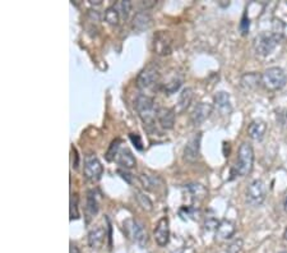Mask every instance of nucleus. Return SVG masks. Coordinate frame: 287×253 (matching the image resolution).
I'll return each mask as SVG.
<instances>
[{"label": "nucleus", "mask_w": 287, "mask_h": 253, "mask_svg": "<svg viewBox=\"0 0 287 253\" xmlns=\"http://www.w3.org/2000/svg\"><path fill=\"white\" fill-rule=\"evenodd\" d=\"M254 165V150L249 142H243L239 147L238 161L234 167V174L239 177H246L251 173Z\"/></svg>", "instance_id": "f257e3e1"}, {"label": "nucleus", "mask_w": 287, "mask_h": 253, "mask_svg": "<svg viewBox=\"0 0 287 253\" xmlns=\"http://www.w3.org/2000/svg\"><path fill=\"white\" fill-rule=\"evenodd\" d=\"M137 200H138V204L141 205L144 210H147V211H151V210L153 209L151 200L147 196H144L143 193H141V192H137Z\"/></svg>", "instance_id": "bb28decb"}, {"label": "nucleus", "mask_w": 287, "mask_h": 253, "mask_svg": "<svg viewBox=\"0 0 287 253\" xmlns=\"http://www.w3.org/2000/svg\"><path fill=\"white\" fill-rule=\"evenodd\" d=\"M267 132V124L264 120L256 119L249 124L248 127V134L251 139L254 141H262Z\"/></svg>", "instance_id": "f3484780"}, {"label": "nucleus", "mask_w": 287, "mask_h": 253, "mask_svg": "<svg viewBox=\"0 0 287 253\" xmlns=\"http://www.w3.org/2000/svg\"><path fill=\"white\" fill-rule=\"evenodd\" d=\"M77 206H78V196H77V194H72V197H71V220L78 219L79 217Z\"/></svg>", "instance_id": "c85d7f7f"}, {"label": "nucleus", "mask_w": 287, "mask_h": 253, "mask_svg": "<svg viewBox=\"0 0 287 253\" xmlns=\"http://www.w3.org/2000/svg\"><path fill=\"white\" fill-rule=\"evenodd\" d=\"M120 144H121L120 139H116V141H114L111 144V147H110V150L107 151V155H106V159L109 160V161H112V160H115V156H116L119 149L121 147Z\"/></svg>", "instance_id": "cd10ccee"}, {"label": "nucleus", "mask_w": 287, "mask_h": 253, "mask_svg": "<svg viewBox=\"0 0 287 253\" xmlns=\"http://www.w3.org/2000/svg\"><path fill=\"white\" fill-rule=\"evenodd\" d=\"M281 253H287V250H283V252H281Z\"/></svg>", "instance_id": "58836bf2"}, {"label": "nucleus", "mask_w": 287, "mask_h": 253, "mask_svg": "<svg viewBox=\"0 0 287 253\" xmlns=\"http://www.w3.org/2000/svg\"><path fill=\"white\" fill-rule=\"evenodd\" d=\"M114 161H116L120 166L125 167V169H133V167L137 165L136 157H134V155L132 154L131 150L126 149V147L125 149H123V147L119 149Z\"/></svg>", "instance_id": "dca6fc26"}, {"label": "nucleus", "mask_w": 287, "mask_h": 253, "mask_svg": "<svg viewBox=\"0 0 287 253\" xmlns=\"http://www.w3.org/2000/svg\"><path fill=\"white\" fill-rule=\"evenodd\" d=\"M87 216L91 219L94 215H97L99 212V194L94 189L88 192V196H87V206H86Z\"/></svg>", "instance_id": "4be33fe9"}, {"label": "nucleus", "mask_w": 287, "mask_h": 253, "mask_svg": "<svg viewBox=\"0 0 287 253\" xmlns=\"http://www.w3.org/2000/svg\"><path fill=\"white\" fill-rule=\"evenodd\" d=\"M105 239H106V230L101 227L93 228L88 233V245L92 249H100L104 245Z\"/></svg>", "instance_id": "a211bd4d"}, {"label": "nucleus", "mask_w": 287, "mask_h": 253, "mask_svg": "<svg viewBox=\"0 0 287 253\" xmlns=\"http://www.w3.org/2000/svg\"><path fill=\"white\" fill-rule=\"evenodd\" d=\"M284 211H286V214H287V200L284 201Z\"/></svg>", "instance_id": "e433bc0d"}, {"label": "nucleus", "mask_w": 287, "mask_h": 253, "mask_svg": "<svg viewBox=\"0 0 287 253\" xmlns=\"http://www.w3.org/2000/svg\"><path fill=\"white\" fill-rule=\"evenodd\" d=\"M131 139H132V142H133V144L136 145L137 149L142 150V141H141V137H139L138 134L132 133V134H131Z\"/></svg>", "instance_id": "72a5a7b5"}, {"label": "nucleus", "mask_w": 287, "mask_h": 253, "mask_svg": "<svg viewBox=\"0 0 287 253\" xmlns=\"http://www.w3.org/2000/svg\"><path fill=\"white\" fill-rule=\"evenodd\" d=\"M201 133L194 134V136L189 139L185 149H184V159H185V161L194 162L198 160L199 154H201Z\"/></svg>", "instance_id": "9b49d317"}, {"label": "nucleus", "mask_w": 287, "mask_h": 253, "mask_svg": "<svg viewBox=\"0 0 287 253\" xmlns=\"http://www.w3.org/2000/svg\"><path fill=\"white\" fill-rule=\"evenodd\" d=\"M181 83H183V79H172V81H170L169 83L165 86V90H166L167 94L171 95L175 91H178L179 87L181 86Z\"/></svg>", "instance_id": "c756f323"}, {"label": "nucleus", "mask_w": 287, "mask_h": 253, "mask_svg": "<svg viewBox=\"0 0 287 253\" xmlns=\"http://www.w3.org/2000/svg\"><path fill=\"white\" fill-rule=\"evenodd\" d=\"M136 109L144 124H152L156 120L158 109L152 97L147 95H139L136 100Z\"/></svg>", "instance_id": "f03ea898"}, {"label": "nucleus", "mask_w": 287, "mask_h": 253, "mask_svg": "<svg viewBox=\"0 0 287 253\" xmlns=\"http://www.w3.org/2000/svg\"><path fill=\"white\" fill-rule=\"evenodd\" d=\"M241 87L245 90H256L257 87H259V85L262 83V76H259L256 72L251 73H246L241 77Z\"/></svg>", "instance_id": "412c9836"}, {"label": "nucleus", "mask_w": 287, "mask_h": 253, "mask_svg": "<svg viewBox=\"0 0 287 253\" xmlns=\"http://www.w3.org/2000/svg\"><path fill=\"white\" fill-rule=\"evenodd\" d=\"M219 221H217L214 217H207L206 219V222H204V228H206L208 232H211V230H216L217 227H218Z\"/></svg>", "instance_id": "2f4dec72"}, {"label": "nucleus", "mask_w": 287, "mask_h": 253, "mask_svg": "<svg viewBox=\"0 0 287 253\" xmlns=\"http://www.w3.org/2000/svg\"><path fill=\"white\" fill-rule=\"evenodd\" d=\"M160 83V72L157 69V67L154 66H148L138 74V78H137V86L142 91H146V90H152Z\"/></svg>", "instance_id": "0eeeda50"}, {"label": "nucleus", "mask_w": 287, "mask_h": 253, "mask_svg": "<svg viewBox=\"0 0 287 253\" xmlns=\"http://www.w3.org/2000/svg\"><path fill=\"white\" fill-rule=\"evenodd\" d=\"M115 8L118 9L121 19H128L129 13H131L132 11V3L131 2H128V0H125V2H124V0H120V2H118V3L115 4Z\"/></svg>", "instance_id": "b1692460"}, {"label": "nucleus", "mask_w": 287, "mask_h": 253, "mask_svg": "<svg viewBox=\"0 0 287 253\" xmlns=\"http://www.w3.org/2000/svg\"><path fill=\"white\" fill-rule=\"evenodd\" d=\"M171 37L167 31H158L153 35V50L158 55H169L171 52Z\"/></svg>", "instance_id": "9d476101"}, {"label": "nucleus", "mask_w": 287, "mask_h": 253, "mask_svg": "<svg viewBox=\"0 0 287 253\" xmlns=\"http://www.w3.org/2000/svg\"><path fill=\"white\" fill-rule=\"evenodd\" d=\"M179 214H180V216L183 217V219H185V216H186V217H192V219L196 220V219H198L199 211L194 209V207L188 206V207H183V209H180Z\"/></svg>", "instance_id": "a878e982"}, {"label": "nucleus", "mask_w": 287, "mask_h": 253, "mask_svg": "<svg viewBox=\"0 0 287 253\" xmlns=\"http://www.w3.org/2000/svg\"><path fill=\"white\" fill-rule=\"evenodd\" d=\"M249 27H250V21H249L248 16L246 14H244L243 18H241V22H240V31L243 35H246L249 32Z\"/></svg>", "instance_id": "473e14b6"}, {"label": "nucleus", "mask_w": 287, "mask_h": 253, "mask_svg": "<svg viewBox=\"0 0 287 253\" xmlns=\"http://www.w3.org/2000/svg\"><path fill=\"white\" fill-rule=\"evenodd\" d=\"M236 233V225L235 222L231 220H222L219 221L218 227L216 229V240L218 242H225L229 240L234 237V234Z\"/></svg>", "instance_id": "f8f14e48"}, {"label": "nucleus", "mask_w": 287, "mask_h": 253, "mask_svg": "<svg viewBox=\"0 0 287 253\" xmlns=\"http://www.w3.org/2000/svg\"><path fill=\"white\" fill-rule=\"evenodd\" d=\"M212 110H213V106L211 104H207V102H199V104H197L193 113H192V122H193V124H202L211 115Z\"/></svg>", "instance_id": "2eb2a0df"}, {"label": "nucleus", "mask_w": 287, "mask_h": 253, "mask_svg": "<svg viewBox=\"0 0 287 253\" xmlns=\"http://www.w3.org/2000/svg\"><path fill=\"white\" fill-rule=\"evenodd\" d=\"M154 240L160 247H166L170 240V220L167 216L161 217L154 228Z\"/></svg>", "instance_id": "1a4fd4ad"}, {"label": "nucleus", "mask_w": 287, "mask_h": 253, "mask_svg": "<svg viewBox=\"0 0 287 253\" xmlns=\"http://www.w3.org/2000/svg\"><path fill=\"white\" fill-rule=\"evenodd\" d=\"M214 109L222 115H229L233 110L230 95L225 91H219L214 95Z\"/></svg>", "instance_id": "4468645a"}, {"label": "nucleus", "mask_w": 287, "mask_h": 253, "mask_svg": "<svg viewBox=\"0 0 287 253\" xmlns=\"http://www.w3.org/2000/svg\"><path fill=\"white\" fill-rule=\"evenodd\" d=\"M149 24H151V17L147 13H138L136 18H134V26H136L137 29H148Z\"/></svg>", "instance_id": "393cba45"}, {"label": "nucleus", "mask_w": 287, "mask_h": 253, "mask_svg": "<svg viewBox=\"0 0 287 253\" xmlns=\"http://www.w3.org/2000/svg\"><path fill=\"white\" fill-rule=\"evenodd\" d=\"M192 99H193V90L190 87H186L181 91V94L179 95L178 104H176L175 113H184L190 105Z\"/></svg>", "instance_id": "aec40b11"}, {"label": "nucleus", "mask_w": 287, "mask_h": 253, "mask_svg": "<svg viewBox=\"0 0 287 253\" xmlns=\"http://www.w3.org/2000/svg\"><path fill=\"white\" fill-rule=\"evenodd\" d=\"M267 197L266 183L261 179H256L246 188V202L250 206L258 207L264 202Z\"/></svg>", "instance_id": "423d86ee"}, {"label": "nucleus", "mask_w": 287, "mask_h": 253, "mask_svg": "<svg viewBox=\"0 0 287 253\" xmlns=\"http://www.w3.org/2000/svg\"><path fill=\"white\" fill-rule=\"evenodd\" d=\"M83 174L86 179L91 180V182H97L101 179L102 174H104V166L94 155H89L84 160Z\"/></svg>", "instance_id": "6e6552de"}, {"label": "nucleus", "mask_w": 287, "mask_h": 253, "mask_svg": "<svg viewBox=\"0 0 287 253\" xmlns=\"http://www.w3.org/2000/svg\"><path fill=\"white\" fill-rule=\"evenodd\" d=\"M243 248V239H235L231 244L227 247V253H239Z\"/></svg>", "instance_id": "7c9ffc66"}, {"label": "nucleus", "mask_w": 287, "mask_h": 253, "mask_svg": "<svg viewBox=\"0 0 287 253\" xmlns=\"http://www.w3.org/2000/svg\"><path fill=\"white\" fill-rule=\"evenodd\" d=\"M287 76L279 67H271L262 74V85L269 91H277L286 86Z\"/></svg>", "instance_id": "7ed1b4c3"}, {"label": "nucleus", "mask_w": 287, "mask_h": 253, "mask_svg": "<svg viewBox=\"0 0 287 253\" xmlns=\"http://www.w3.org/2000/svg\"><path fill=\"white\" fill-rule=\"evenodd\" d=\"M175 110L170 107H158L157 120L164 129H172L175 124Z\"/></svg>", "instance_id": "ddd939ff"}, {"label": "nucleus", "mask_w": 287, "mask_h": 253, "mask_svg": "<svg viewBox=\"0 0 287 253\" xmlns=\"http://www.w3.org/2000/svg\"><path fill=\"white\" fill-rule=\"evenodd\" d=\"M69 253H81V250H79V248L77 247L76 244H73V243H71V248H69Z\"/></svg>", "instance_id": "f704fd0d"}, {"label": "nucleus", "mask_w": 287, "mask_h": 253, "mask_svg": "<svg viewBox=\"0 0 287 253\" xmlns=\"http://www.w3.org/2000/svg\"><path fill=\"white\" fill-rule=\"evenodd\" d=\"M176 253H196V250H194L193 248H190V247H185V248H183V249L178 250Z\"/></svg>", "instance_id": "c9c22d12"}, {"label": "nucleus", "mask_w": 287, "mask_h": 253, "mask_svg": "<svg viewBox=\"0 0 287 253\" xmlns=\"http://www.w3.org/2000/svg\"><path fill=\"white\" fill-rule=\"evenodd\" d=\"M283 237H284V239H286V240H287V229H286V230H284V234H283Z\"/></svg>", "instance_id": "4c0bfd02"}, {"label": "nucleus", "mask_w": 287, "mask_h": 253, "mask_svg": "<svg viewBox=\"0 0 287 253\" xmlns=\"http://www.w3.org/2000/svg\"><path fill=\"white\" fill-rule=\"evenodd\" d=\"M123 229L126 237L132 240V242L137 243L141 247H144L148 242V233H147L146 228L143 227L142 222L134 219H126L123 222Z\"/></svg>", "instance_id": "20e7f679"}, {"label": "nucleus", "mask_w": 287, "mask_h": 253, "mask_svg": "<svg viewBox=\"0 0 287 253\" xmlns=\"http://www.w3.org/2000/svg\"><path fill=\"white\" fill-rule=\"evenodd\" d=\"M185 191L188 192L189 196L194 200V201H203L207 196H208V191L203 184L199 183H193V184H188L185 187Z\"/></svg>", "instance_id": "6ab92c4d"}, {"label": "nucleus", "mask_w": 287, "mask_h": 253, "mask_svg": "<svg viewBox=\"0 0 287 253\" xmlns=\"http://www.w3.org/2000/svg\"><path fill=\"white\" fill-rule=\"evenodd\" d=\"M119 19H120V14H119L118 9L115 8V6L107 8V11L105 12V21L107 23L111 26H116L119 23Z\"/></svg>", "instance_id": "5701e85b"}, {"label": "nucleus", "mask_w": 287, "mask_h": 253, "mask_svg": "<svg viewBox=\"0 0 287 253\" xmlns=\"http://www.w3.org/2000/svg\"><path fill=\"white\" fill-rule=\"evenodd\" d=\"M282 39V34L278 32H271V34H262L259 35L254 42V47H256L257 54L262 55V57H267L271 54L277 45L279 44Z\"/></svg>", "instance_id": "39448f33"}]
</instances>
